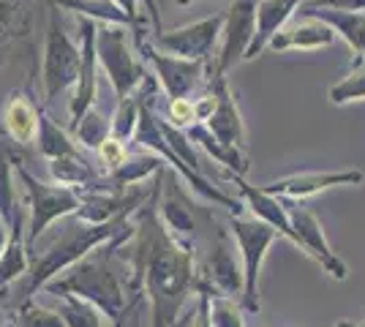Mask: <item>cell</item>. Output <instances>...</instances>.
<instances>
[{
  "instance_id": "1",
  "label": "cell",
  "mask_w": 365,
  "mask_h": 327,
  "mask_svg": "<svg viewBox=\"0 0 365 327\" xmlns=\"http://www.w3.org/2000/svg\"><path fill=\"white\" fill-rule=\"evenodd\" d=\"M158 180L150 202L137 210L134 227V289H145L150 297V327H175L182 316V306L197 286L194 249L178 243L158 218Z\"/></svg>"
},
{
  "instance_id": "2",
  "label": "cell",
  "mask_w": 365,
  "mask_h": 327,
  "mask_svg": "<svg viewBox=\"0 0 365 327\" xmlns=\"http://www.w3.org/2000/svg\"><path fill=\"white\" fill-rule=\"evenodd\" d=\"M128 218L131 216H120L115 221H107V224H88L76 216L63 218L58 232L52 234V240L41 251L31 254V270H28L31 281H28V289L22 295V303H28L38 289H44L49 281L58 279L68 267H74L85 256H91L93 249H98V246L118 249L125 237L134 234V227L128 224Z\"/></svg>"
},
{
  "instance_id": "3",
  "label": "cell",
  "mask_w": 365,
  "mask_h": 327,
  "mask_svg": "<svg viewBox=\"0 0 365 327\" xmlns=\"http://www.w3.org/2000/svg\"><path fill=\"white\" fill-rule=\"evenodd\" d=\"M44 289L55 297L76 295L79 300L91 303L107 316V322H112V327H120L125 311L131 308L128 300H125V292H123L120 279L109 267L104 249L98 254H93V256H85L74 267H68L66 276L52 279Z\"/></svg>"
},
{
  "instance_id": "4",
  "label": "cell",
  "mask_w": 365,
  "mask_h": 327,
  "mask_svg": "<svg viewBox=\"0 0 365 327\" xmlns=\"http://www.w3.org/2000/svg\"><path fill=\"white\" fill-rule=\"evenodd\" d=\"M96 55H98L101 68L107 71L112 88H115L118 101L131 98L148 77V68L137 61V55L128 47V28L125 25L101 22L96 28Z\"/></svg>"
},
{
  "instance_id": "5",
  "label": "cell",
  "mask_w": 365,
  "mask_h": 327,
  "mask_svg": "<svg viewBox=\"0 0 365 327\" xmlns=\"http://www.w3.org/2000/svg\"><path fill=\"white\" fill-rule=\"evenodd\" d=\"M82 66V49L68 38L63 28L58 6H49V22H46V44H44V66H41V82H44V101H55L63 90L74 88Z\"/></svg>"
},
{
  "instance_id": "6",
  "label": "cell",
  "mask_w": 365,
  "mask_h": 327,
  "mask_svg": "<svg viewBox=\"0 0 365 327\" xmlns=\"http://www.w3.org/2000/svg\"><path fill=\"white\" fill-rule=\"evenodd\" d=\"M131 31H134V38H137V49L145 55V61L153 63L155 79H158V85L164 88V93L169 98H188L194 90L207 85L205 74L210 71V61H182V58H175V55H164L161 49L153 47L150 36L145 38L148 22L134 25Z\"/></svg>"
},
{
  "instance_id": "7",
  "label": "cell",
  "mask_w": 365,
  "mask_h": 327,
  "mask_svg": "<svg viewBox=\"0 0 365 327\" xmlns=\"http://www.w3.org/2000/svg\"><path fill=\"white\" fill-rule=\"evenodd\" d=\"M229 232L237 240V249L243 256V306L245 311L257 313L259 311V273L264 265V256L273 246V240L278 237V229H273L270 224L259 221V218H229Z\"/></svg>"
},
{
  "instance_id": "8",
  "label": "cell",
  "mask_w": 365,
  "mask_h": 327,
  "mask_svg": "<svg viewBox=\"0 0 365 327\" xmlns=\"http://www.w3.org/2000/svg\"><path fill=\"white\" fill-rule=\"evenodd\" d=\"M16 175L22 177V183L28 188V199H31V227H28V234H25L28 251H31L52 221L74 216L76 210L82 207V194L68 186H46V183L36 180L31 172L25 170V164L16 167Z\"/></svg>"
},
{
  "instance_id": "9",
  "label": "cell",
  "mask_w": 365,
  "mask_h": 327,
  "mask_svg": "<svg viewBox=\"0 0 365 327\" xmlns=\"http://www.w3.org/2000/svg\"><path fill=\"white\" fill-rule=\"evenodd\" d=\"M284 204H287V213H289V221H292V243L300 246L330 279L346 281L349 267L330 249L319 216L303 202H284Z\"/></svg>"
},
{
  "instance_id": "10",
  "label": "cell",
  "mask_w": 365,
  "mask_h": 327,
  "mask_svg": "<svg viewBox=\"0 0 365 327\" xmlns=\"http://www.w3.org/2000/svg\"><path fill=\"white\" fill-rule=\"evenodd\" d=\"M221 31H224V14H213L194 25L153 33L150 41L155 49H167L169 55L182 58V61H210L215 44L221 38Z\"/></svg>"
},
{
  "instance_id": "11",
  "label": "cell",
  "mask_w": 365,
  "mask_h": 327,
  "mask_svg": "<svg viewBox=\"0 0 365 327\" xmlns=\"http://www.w3.org/2000/svg\"><path fill=\"white\" fill-rule=\"evenodd\" d=\"M245 279L243 267L235 259V246L229 240V229H218L213 240V249L207 254L205 273H197V292L221 297H243Z\"/></svg>"
},
{
  "instance_id": "12",
  "label": "cell",
  "mask_w": 365,
  "mask_h": 327,
  "mask_svg": "<svg viewBox=\"0 0 365 327\" xmlns=\"http://www.w3.org/2000/svg\"><path fill=\"white\" fill-rule=\"evenodd\" d=\"M257 3L259 0H229V9L224 14V31H221V49L213 58L218 74H224V77L237 63L245 61V52L254 41Z\"/></svg>"
},
{
  "instance_id": "13",
  "label": "cell",
  "mask_w": 365,
  "mask_h": 327,
  "mask_svg": "<svg viewBox=\"0 0 365 327\" xmlns=\"http://www.w3.org/2000/svg\"><path fill=\"white\" fill-rule=\"evenodd\" d=\"M158 218H161V224L167 227V232L182 243V246H188V249H194V207H191V197L185 194L180 188V183L172 177L167 172V167H161L158 172Z\"/></svg>"
},
{
  "instance_id": "14",
  "label": "cell",
  "mask_w": 365,
  "mask_h": 327,
  "mask_svg": "<svg viewBox=\"0 0 365 327\" xmlns=\"http://www.w3.org/2000/svg\"><path fill=\"white\" fill-rule=\"evenodd\" d=\"M207 88L215 93V109L207 120V128L213 131V137L221 145L227 147H235V150H243L245 147V125L243 118H240V109L232 98V90L227 85V77L218 74L215 68V61L210 63V77H207Z\"/></svg>"
},
{
  "instance_id": "15",
  "label": "cell",
  "mask_w": 365,
  "mask_h": 327,
  "mask_svg": "<svg viewBox=\"0 0 365 327\" xmlns=\"http://www.w3.org/2000/svg\"><path fill=\"white\" fill-rule=\"evenodd\" d=\"M96 28L88 16H79V49H82V66H79V79H76V93L71 98V125L82 120V115L91 107H96V90H98V55H96Z\"/></svg>"
},
{
  "instance_id": "16",
  "label": "cell",
  "mask_w": 365,
  "mask_h": 327,
  "mask_svg": "<svg viewBox=\"0 0 365 327\" xmlns=\"http://www.w3.org/2000/svg\"><path fill=\"white\" fill-rule=\"evenodd\" d=\"M365 180V172L360 170H344V172H300L284 180H275L262 186L273 197H287V199H308L314 194L330 191L338 186H360Z\"/></svg>"
},
{
  "instance_id": "17",
  "label": "cell",
  "mask_w": 365,
  "mask_h": 327,
  "mask_svg": "<svg viewBox=\"0 0 365 327\" xmlns=\"http://www.w3.org/2000/svg\"><path fill=\"white\" fill-rule=\"evenodd\" d=\"M300 6H303V0H259L257 33H254V41L245 52V61H254L257 55H262L264 49L270 47V41L287 28V22Z\"/></svg>"
},
{
  "instance_id": "18",
  "label": "cell",
  "mask_w": 365,
  "mask_h": 327,
  "mask_svg": "<svg viewBox=\"0 0 365 327\" xmlns=\"http://www.w3.org/2000/svg\"><path fill=\"white\" fill-rule=\"evenodd\" d=\"M335 41V31L314 16H300L294 25L284 28V31L270 41L273 52H289V49H300V52H317V49L330 47Z\"/></svg>"
},
{
  "instance_id": "19",
  "label": "cell",
  "mask_w": 365,
  "mask_h": 327,
  "mask_svg": "<svg viewBox=\"0 0 365 327\" xmlns=\"http://www.w3.org/2000/svg\"><path fill=\"white\" fill-rule=\"evenodd\" d=\"M38 109L22 90H14L3 107V131L9 140H14L19 147L33 145L38 140Z\"/></svg>"
},
{
  "instance_id": "20",
  "label": "cell",
  "mask_w": 365,
  "mask_h": 327,
  "mask_svg": "<svg viewBox=\"0 0 365 327\" xmlns=\"http://www.w3.org/2000/svg\"><path fill=\"white\" fill-rule=\"evenodd\" d=\"M297 14L327 22L335 31V36H341L357 58H365V14L335 11V9H297Z\"/></svg>"
},
{
  "instance_id": "21",
  "label": "cell",
  "mask_w": 365,
  "mask_h": 327,
  "mask_svg": "<svg viewBox=\"0 0 365 327\" xmlns=\"http://www.w3.org/2000/svg\"><path fill=\"white\" fill-rule=\"evenodd\" d=\"M25 164L19 156V145L9 137H0V216L11 227L16 216L22 213L16 204V188H14V167Z\"/></svg>"
},
{
  "instance_id": "22",
  "label": "cell",
  "mask_w": 365,
  "mask_h": 327,
  "mask_svg": "<svg viewBox=\"0 0 365 327\" xmlns=\"http://www.w3.org/2000/svg\"><path fill=\"white\" fill-rule=\"evenodd\" d=\"M22 213L9 227V246L0 256V292L11 286L16 279H22L31 270V254H28V240H25V227H22Z\"/></svg>"
},
{
  "instance_id": "23",
  "label": "cell",
  "mask_w": 365,
  "mask_h": 327,
  "mask_svg": "<svg viewBox=\"0 0 365 327\" xmlns=\"http://www.w3.org/2000/svg\"><path fill=\"white\" fill-rule=\"evenodd\" d=\"M237 183H240V194L245 197L251 213H254L259 221H264V224H270L273 229H278V234H284V237L292 240V221H289V213H287V204L281 202V197L267 194L264 188L248 186L243 180H237Z\"/></svg>"
},
{
  "instance_id": "24",
  "label": "cell",
  "mask_w": 365,
  "mask_h": 327,
  "mask_svg": "<svg viewBox=\"0 0 365 327\" xmlns=\"http://www.w3.org/2000/svg\"><path fill=\"white\" fill-rule=\"evenodd\" d=\"M38 153L46 161H58V158H71L82 156L79 145L74 142V137H68L61 125L52 123L49 115H38Z\"/></svg>"
},
{
  "instance_id": "25",
  "label": "cell",
  "mask_w": 365,
  "mask_h": 327,
  "mask_svg": "<svg viewBox=\"0 0 365 327\" xmlns=\"http://www.w3.org/2000/svg\"><path fill=\"white\" fill-rule=\"evenodd\" d=\"M185 137L191 142H199L210 156L218 161V164H224V167H229L232 170V175L235 177H240L245 170H248V158H245L243 150H235V147H227V145H221V142L213 137V131L207 128L205 123H197L191 125L188 131H185Z\"/></svg>"
},
{
  "instance_id": "26",
  "label": "cell",
  "mask_w": 365,
  "mask_h": 327,
  "mask_svg": "<svg viewBox=\"0 0 365 327\" xmlns=\"http://www.w3.org/2000/svg\"><path fill=\"white\" fill-rule=\"evenodd\" d=\"M55 6L68 9L79 16H88L93 22H107V25H125V28H134V22L125 16L120 6L115 0H52Z\"/></svg>"
},
{
  "instance_id": "27",
  "label": "cell",
  "mask_w": 365,
  "mask_h": 327,
  "mask_svg": "<svg viewBox=\"0 0 365 327\" xmlns=\"http://www.w3.org/2000/svg\"><path fill=\"white\" fill-rule=\"evenodd\" d=\"M58 316L66 327H107V316L98 311L96 306L79 300L76 295H61L58 297Z\"/></svg>"
},
{
  "instance_id": "28",
  "label": "cell",
  "mask_w": 365,
  "mask_h": 327,
  "mask_svg": "<svg viewBox=\"0 0 365 327\" xmlns=\"http://www.w3.org/2000/svg\"><path fill=\"white\" fill-rule=\"evenodd\" d=\"M71 134H74L76 145H85V147H96L98 150L101 142L112 137V118H107V115H101L96 107H91L82 115L79 123L71 125Z\"/></svg>"
},
{
  "instance_id": "29",
  "label": "cell",
  "mask_w": 365,
  "mask_h": 327,
  "mask_svg": "<svg viewBox=\"0 0 365 327\" xmlns=\"http://www.w3.org/2000/svg\"><path fill=\"white\" fill-rule=\"evenodd\" d=\"M330 101L335 107L351 104V101H365V58H354L349 74L330 88Z\"/></svg>"
},
{
  "instance_id": "30",
  "label": "cell",
  "mask_w": 365,
  "mask_h": 327,
  "mask_svg": "<svg viewBox=\"0 0 365 327\" xmlns=\"http://www.w3.org/2000/svg\"><path fill=\"white\" fill-rule=\"evenodd\" d=\"M137 120H139L137 98L131 95V98H125V101H118V109H115V115H112V137L120 142L128 140V137H134Z\"/></svg>"
},
{
  "instance_id": "31",
  "label": "cell",
  "mask_w": 365,
  "mask_h": 327,
  "mask_svg": "<svg viewBox=\"0 0 365 327\" xmlns=\"http://www.w3.org/2000/svg\"><path fill=\"white\" fill-rule=\"evenodd\" d=\"M14 327H66V325H63V319L58 316V311H49L44 306L28 300V303L19 306V316H16Z\"/></svg>"
},
{
  "instance_id": "32",
  "label": "cell",
  "mask_w": 365,
  "mask_h": 327,
  "mask_svg": "<svg viewBox=\"0 0 365 327\" xmlns=\"http://www.w3.org/2000/svg\"><path fill=\"white\" fill-rule=\"evenodd\" d=\"M210 297V319L213 327H245L240 308L235 306V300L221 295H207Z\"/></svg>"
},
{
  "instance_id": "33",
  "label": "cell",
  "mask_w": 365,
  "mask_h": 327,
  "mask_svg": "<svg viewBox=\"0 0 365 327\" xmlns=\"http://www.w3.org/2000/svg\"><path fill=\"white\" fill-rule=\"evenodd\" d=\"M167 123L180 128V131H188L191 125H197V109H194V101L191 98H169L167 104Z\"/></svg>"
},
{
  "instance_id": "34",
  "label": "cell",
  "mask_w": 365,
  "mask_h": 327,
  "mask_svg": "<svg viewBox=\"0 0 365 327\" xmlns=\"http://www.w3.org/2000/svg\"><path fill=\"white\" fill-rule=\"evenodd\" d=\"M98 158H101V164H104V175H112V172H118L123 164L128 161V153H125V145H123L120 140L109 137V140L101 142Z\"/></svg>"
},
{
  "instance_id": "35",
  "label": "cell",
  "mask_w": 365,
  "mask_h": 327,
  "mask_svg": "<svg viewBox=\"0 0 365 327\" xmlns=\"http://www.w3.org/2000/svg\"><path fill=\"white\" fill-rule=\"evenodd\" d=\"M300 9H335V11H354V14H363L365 0H303Z\"/></svg>"
},
{
  "instance_id": "36",
  "label": "cell",
  "mask_w": 365,
  "mask_h": 327,
  "mask_svg": "<svg viewBox=\"0 0 365 327\" xmlns=\"http://www.w3.org/2000/svg\"><path fill=\"white\" fill-rule=\"evenodd\" d=\"M199 300L194 306V316H191V325L188 327H213V319H210V297L205 292H197Z\"/></svg>"
},
{
  "instance_id": "37",
  "label": "cell",
  "mask_w": 365,
  "mask_h": 327,
  "mask_svg": "<svg viewBox=\"0 0 365 327\" xmlns=\"http://www.w3.org/2000/svg\"><path fill=\"white\" fill-rule=\"evenodd\" d=\"M115 3H118L123 11H125V16H128L134 25H142V22H145V19L139 16V11H137V0H115Z\"/></svg>"
},
{
  "instance_id": "38",
  "label": "cell",
  "mask_w": 365,
  "mask_h": 327,
  "mask_svg": "<svg viewBox=\"0 0 365 327\" xmlns=\"http://www.w3.org/2000/svg\"><path fill=\"white\" fill-rule=\"evenodd\" d=\"M145 6H148V16H150V33H161V16H158V6H155V0H145Z\"/></svg>"
},
{
  "instance_id": "39",
  "label": "cell",
  "mask_w": 365,
  "mask_h": 327,
  "mask_svg": "<svg viewBox=\"0 0 365 327\" xmlns=\"http://www.w3.org/2000/svg\"><path fill=\"white\" fill-rule=\"evenodd\" d=\"M6 246H9V224H6L3 216H0V256H3Z\"/></svg>"
},
{
  "instance_id": "40",
  "label": "cell",
  "mask_w": 365,
  "mask_h": 327,
  "mask_svg": "<svg viewBox=\"0 0 365 327\" xmlns=\"http://www.w3.org/2000/svg\"><path fill=\"white\" fill-rule=\"evenodd\" d=\"M191 316H194V306H191V313H185V316H180V319L175 322V327H188L191 325Z\"/></svg>"
},
{
  "instance_id": "41",
  "label": "cell",
  "mask_w": 365,
  "mask_h": 327,
  "mask_svg": "<svg viewBox=\"0 0 365 327\" xmlns=\"http://www.w3.org/2000/svg\"><path fill=\"white\" fill-rule=\"evenodd\" d=\"M335 327H365V322H338Z\"/></svg>"
},
{
  "instance_id": "42",
  "label": "cell",
  "mask_w": 365,
  "mask_h": 327,
  "mask_svg": "<svg viewBox=\"0 0 365 327\" xmlns=\"http://www.w3.org/2000/svg\"><path fill=\"white\" fill-rule=\"evenodd\" d=\"M178 3H180V6H188V3H197V0H178Z\"/></svg>"
}]
</instances>
